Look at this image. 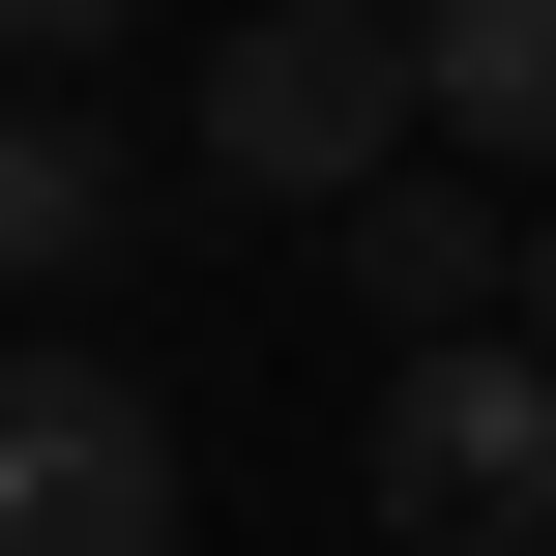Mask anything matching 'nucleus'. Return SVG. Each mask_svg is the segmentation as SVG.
Returning a JSON list of instances; mask_svg holds the SVG:
<instances>
[{
	"mask_svg": "<svg viewBox=\"0 0 556 556\" xmlns=\"http://www.w3.org/2000/svg\"><path fill=\"white\" fill-rule=\"evenodd\" d=\"M323 264L381 293V352H410V323H528V235H498L469 176H352V205H323Z\"/></svg>",
	"mask_w": 556,
	"mask_h": 556,
	"instance_id": "nucleus-5",
	"label": "nucleus"
},
{
	"mask_svg": "<svg viewBox=\"0 0 556 556\" xmlns=\"http://www.w3.org/2000/svg\"><path fill=\"white\" fill-rule=\"evenodd\" d=\"M352 498H381L410 556H556V352H528V323H410Z\"/></svg>",
	"mask_w": 556,
	"mask_h": 556,
	"instance_id": "nucleus-2",
	"label": "nucleus"
},
{
	"mask_svg": "<svg viewBox=\"0 0 556 556\" xmlns=\"http://www.w3.org/2000/svg\"><path fill=\"white\" fill-rule=\"evenodd\" d=\"M528 352H556V235H528Z\"/></svg>",
	"mask_w": 556,
	"mask_h": 556,
	"instance_id": "nucleus-8",
	"label": "nucleus"
},
{
	"mask_svg": "<svg viewBox=\"0 0 556 556\" xmlns=\"http://www.w3.org/2000/svg\"><path fill=\"white\" fill-rule=\"evenodd\" d=\"M440 29V147L469 176H556V0H410Z\"/></svg>",
	"mask_w": 556,
	"mask_h": 556,
	"instance_id": "nucleus-6",
	"label": "nucleus"
},
{
	"mask_svg": "<svg viewBox=\"0 0 556 556\" xmlns=\"http://www.w3.org/2000/svg\"><path fill=\"white\" fill-rule=\"evenodd\" d=\"M117 29H147V0H0V59H29V88H88Z\"/></svg>",
	"mask_w": 556,
	"mask_h": 556,
	"instance_id": "nucleus-7",
	"label": "nucleus"
},
{
	"mask_svg": "<svg viewBox=\"0 0 556 556\" xmlns=\"http://www.w3.org/2000/svg\"><path fill=\"white\" fill-rule=\"evenodd\" d=\"M88 264H147V147H117L88 88H0V293L59 323Z\"/></svg>",
	"mask_w": 556,
	"mask_h": 556,
	"instance_id": "nucleus-4",
	"label": "nucleus"
},
{
	"mask_svg": "<svg viewBox=\"0 0 556 556\" xmlns=\"http://www.w3.org/2000/svg\"><path fill=\"white\" fill-rule=\"evenodd\" d=\"M0 556H176V410L59 323H0Z\"/></svg>",
	"mask_w": 556,
	"mask_h": 556,
	"instance_id": "nucleus-3",
	"label": "nucleus"
},
{
	"mask_svg": "<svg viewBox=\"0 0 556 556\" xmlns=\"http://www.w3.org/2000/svg\"><path fill=\"white\" fill-rule=\"evenodd\" d=\"M176 147H205L235 205H352V176L440 147V29H410V0H235L205 88H176Z\"/></svg>",
	"mask_w": 556,
	"mask_h": 556,
	"instance_id": "nucleus-1",
	"label": "nucleus"
}]
</instances>
